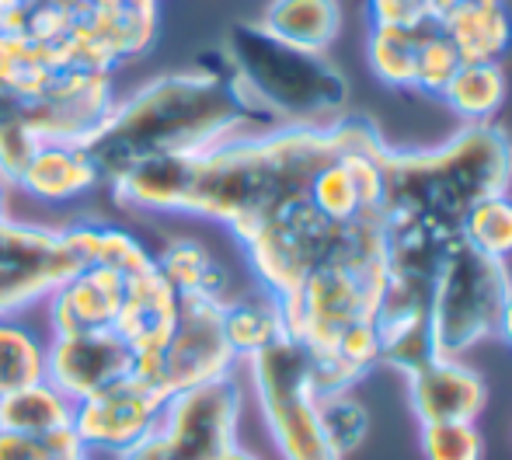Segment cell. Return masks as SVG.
<instances>
[{"instance_id":"cell-1","label":"cell","mask_w":512,"mask_h":460,"mask_svg":"<svg viewBox=\"0 0 512 460\" xmlns=\"http://www.w3.org/2000/svg\"><path fill=\"white\" fill-rule=\"evenodd\" d=\"M373 122L345 115L331 126H265L185 157V196L178 217L227 227L241 241L265 217L307 199L314 175L352 150Z\"/></svg>"},{"instance_id":"cell-2","label":"cell","mask_w":512,"mask_h":460,"mask_svg":"<svg viewBox=\"0 0 512 460\" xmlns=\"http://www.w3.org/2000/svg\"><path fill=\"white\" fill-rule=\"evenodd\" d=\"M213 56L216 63L203 56L192 70L161 74L133 95L115 98L105 122L84 140L105 185L154 157L203 154L251 129H265L237 95L223 49Z\"/></svg>"},{"instance_id":"cell-3","label":"cell","mask_w":512,"mask_h":460,"mask_svg":"<svg viewBox=\"0 0 512 460\" xmlns=\"http://www.w3.org/2000/svg\"><path fill=\"white\" fill-rule=\"evenodd\" d=\"M512 189V140L495 122L460 126L429 150H384V224H422L460 237L474 203Z\"/></svg>"},{"instance_id":"cell-4","label":"cell","mask_w":512,"mask_h":460,"mask_svg":"<svg viewBox=\"0 0 512 460\" xmlns=\"http://www.w3.org/2000/svg\"><path fill=\"white\" fill-rule=\"evenodd\" d=\"M220 49L262 126H331L349 115V81L324 53L286 46L258 21H234Z\"/></svg>"},{"instance_id":"cell-5","label":"cell","mask_w":512,"mask_h":460,"mask_svg":"<svg viewBox=\"0 0 512 460\" xmlns=\"http://www.w3.org/2000/svg\"><path fill=\"white\" fill-rule=\"evenodd\" d=\"M237 244L248 258V269L255 272V283L279 300L290 297L321 265H349V269L387 265V227L380 213L335 224L317 213L310 199L265 217Z\"/></svg>"},{"instance_id":"cell-6","label":"cell","mask_w":512,"mask_h":460,"mask_svg":"<svg viewBox=\"0 0 512 460\" xmlns=\"http://www.w3.org/2000/svg\"><path fill=\"white\" fill-rule=\"evenodd\" d=\"M241 366L279 460H342L324 436L317 408L321 391L314 384V359L307 345L283 335Z\"/></svg>"},{"instance_id":"cell-7","label":"cell","mask_w":512,"mask_h":460,"mask_svg":"<svg viewBox=\"0 0 512 460\" xmlns=\"http://www.w3.org/2000/svg\"><path fill=\"white\" fill-rule=\"evenodd\" d=\"M512 293V272L502 258L457 241L443 255L432 279L429 339L432 356L464 359L481 342L499 339L502 311Z\"/></svg>"},{"instance_id":"cell-8","label":"cell","mask_w":512,"mask_h":460,"mask_svg":"<svg viewBox=\"0 0 512 460\" xmlns=\"http://www.w3.org/2000/svg\"><path fill=\"white\" fill-rule=\"evenodd\" d=\"M387 269V265H384ZM384 269H349V265H321L304 283L283 297L286 335L307 345L310 352H328L338 335L352 325L377 318Z\"/></svg>"},{"instance_id":"cell-9","label":"cell","mask_w":512,"mask_h":460,"mask_svg":"<svg viewBox=\"0 0 512 460\" xmlns=\"http://www.w3.org/2000/svg\"><path fill=\"white\" fill-rule=\"evenodd\" d=\"M223 304L227 297H178V321L164 349L133 366L136 377L150 380L164 398L185 391V387L206 384L216 377H230L241 370L227 335H223Z\"/></svg>"},{"instance_id":"cell-10","label":"cell","mask_w":512,"mask_h":460,"mask_svg":"<svg viewBox=\"0 0 512 460\" xmlns=\"http://www.w3.org/2000/svg\"><path fill=\"white\" fill-rule=\"evenodd\" d=\"M84 269L67 227L0 220V314H25Z\"/></svg>"},{"instance_id":"cell-11","label":"cell","mask_w":512,"mask_h":460,"mask_svg":"<svg viewBox=\"0 0 512 460\" xmlns=\"http://www.w3.org/2000/svg\"><path fill=\"white\" fill-rule=\"evenodd\" d=\"M244 384L237 373L185 387L164 401L157 440L178 460H216L237 443Z\"/></svg>"},{"instance_id":"cell-12","label":"cell","mask_w":512,"mask_h":460,"mask_svg":"<svg viewBox=\"0 0 512 460\" xmlns=\"http://www.w3.org/2000/svg\"><path fill=\"white\" fill-rule=\"evenodd\" d=\"M164 401L168 398L150 380L129 373L77 401L74 429L88 454L115 460L157 433Z\"/></svg>"},{"instance_id":"cell-13","label":"cell","mask_w":512,"mask_h":460,"mask_svg":"<svg viewBox=\"0 0 512 460\" xmlns=\"http://www.w3.org/2000/svg\"><path fill=\"white\" fill-rule=\"evenodd\" d=\"M112 77L105 70H67L39 98L21 105V119L39 140L84 143L119 98Z\"/></svg>"},{"instance_id":"cell-14","label":"cell","mask_w":512,"mask_h":460,"mask_svg":"<svg viewBox=\"0 0 512 460\" xmlns=\"http://www.w3.org/2000/svg\"><path fill=\"white\" fill-rule=\"evenodd\" d=\"M157 42V0H84L70 46L98 70L115 74Z\"/></svg>"},{"instance_id":"cell-15","label":"cell","mask_w":512,"mask_h":460,"mask_svg":"<svg viewBox=\"0 0 512 460\" xmlns=\"http://www.w3.org/2000/svg\"><path fill=\"white\" fill-rule=\"evenodd\" d=\"M136 356L115 332L88 335H49L46 349V380L70 401L102 391L115 380L129 377Z\"/></svg>"},{"instance_id":"cell-16","label":"cell","mask_w":512,"mask_h":460,"mask_svg":"<svg viewBox=\"0 0 512 460\" xmlns=\"http://www.w3.org/2000/svg\"><path fill=\"white\" fill-rule=\"evenodd\" d=\"M408 405L425 422H478L488 405V384L464 359L429 356L408 373Z\"/></svg>"},{"instance_id":"cell-17","label":"cell","mask_w":512,"mask_h":460,"mask_svg":"<svg viewBox=\"0 0 512 460\" xmlns=\"http://www.w3.org/2000/svg\"><path fill=\"white\" fill-rule=\"evenodd\" d=\"M126 276L102 265H84L70 279H63L42 304H46L49 335H88L115 332V318L122 307Z\"/></svg>"},{"instance_id":"cell-18","label":"cell","mask_w":512,"mask_h":460,"mask_svg":"<svg viewBox=\"0 0 512 460\" xmlns=\"http://www.w3.org/2000/svg\"><path fill=\"white\" fill-rule=\"evenodd\" d=\"M178 321V293L168 279L157 272V265L126 276L122 307L115 318V335L133 349L136 363L150 359L164 349Z\"/></svg>"},{"instance_id":"cell-19","label":"cell","mask_w":512,"mask_h":460,"mask_svg":"<svg viewBox=\"0 0 512 460\" xmlns=\"http://www.w3.org/2000/svg\"><path fill=\"white\" fill-rule=\"evenodd\" d=\"M102 182L95 157L84 143L70 140H42L39 150L32 154L28 168L21 171L14 192L28 196L32 203L42 206H60L84 199L88 192H95Z\"/></svg>"},{"instance_id":"cell-20","label":"cell","mask_w":512,"mask_h":460,"mask_svg":"<svg viewBox=\"0 0 512 460\" xmlns=\"http://www.w3.org/2000/svg\"><path fill=\"white\" fill-rule=\"evenodd\" d=\"M67 70H98V67H91L70 42L49 46V42H32L25 35L0 28V91L11 95L18 105L39 98Z\"/></svg>"},{"instance_id":"cell-21","label":"cell","mask_w":512,"mask_h":460,"mask_svg":"<svg viewBox=\"0 0 512 460\" xmlns=\"http://www.w3.org/2000/svg\"><path fill=\"white\" fill-rule=\"evenodd\" d=\"M439 28L464 63H499L512 46V11L506 0H457Z\"/></svg>"},{"instance_id":"cell-22","label":"cell","mask_w":512,"mask_h":460,"mask_svg":"<svg viewBox=\"0 0 512 460\" xmlns=\"http://www.w3.org/2000/svg\"><path fill=\"white\" fill-rule=\"evenodd\" d=\"M258 25L286 46L328 53L342 35V4L338 0H269Z\"/></svg>"},{"instance_id":"cell-23","label":"cell","mask_w":512,"mask_h":460,"mask_svg":"<svg viewBox=\"0 0 512 460\" xmlns=\"http://www.w3.org/2000/svg\"><path fill=\"white\" fill-rule=\"evenodd\" d=\"M223 335H227L230 349H234V356L241 363L255 356V352L269 349L272 342H279L286 335L279 297H272L262 286L241 293V297H227V304H223Z\"/></svg>"},{"instance_id":"cell-24","label":"cell","mask_w":512,"mask_h":460,"mask_svg":"<svg viewBox=\"0 0 512 460\" xmlns=\"http://www.w3.org/2000/svg\"><path fill=\"white\" fill-rule=\"evenodd\" d=\"M154 265L178 297H192V293H206V297H230V276L213 251L199 244L196 237H171L154 251Z\"/></svg>"},{"instance_id":"cell-25","label":"cell","mask_w":512,"mask_h":460,"mask_svg":"<svg viewBox=\"0 0 512 460\" xmlns=\"http://www.w3.org/2000/svg\"><path fill=\"white\" fill-rule=\"evenodd\" d=\"M0 426L46 440V436L74 426V401L56 391L49 380H39V384L0 398Z\"/></svg>"},{"instance_id":"cell-26","label":"cell","mask_w":512,"mask_h":460,"mask_svg":"<svg viewBox=\"0 0 512 460\" xmlns=\"http://www.w3.org/2000/svg\"><path fill=\"white\" fill-rule=\"evenodd\" d=\"M49 335L21 314H0V398L46 380Z\"/></svg>"},{"instance_id":"cell-27","label":"cell","mask_w":512,"mask_h":460,"mask_svg":"<svg viewBox=\"0 0 512 460\" xmlns=\"http://www.w3.org/2000/svg\"><path fill=\"white\" fill-rule=\"evenodd\" d=\"M439 98L457 119H464V126L492 122L506 102V74L499 63H460V70Z\"/></svg>"},{"instance_id":"cell-28","label":"cell","mask_w":512,"mask_h":460,"mask_svg":"<svg viewBox=\"0 0 512 460\" xmlns=\"http://www.w3.org/2000/svg\"><path fill=\"white\" fill-rule=\"evenodd\" d=\"M429 32V28H425ZM422 32H408V28H384L370 25L366 35V63H370L373 77L391 91H415V56Z\"/></svg>"},{"instance_id":"cell-29","label":"cell","mask_w":512,"mask_h":460,"mask_svg":"<svg viewBox=\"0 0 512 460\" xmlns=\"http://www.w3.org/2000/svg\"><path fill=\"white\" fill-rule=\"evenodd\" d=\"M460 241L467 248L481 251L488 258H512V199L506 196H488L474 203L460 220Z\"/></svg>"},{"instance_id":"cell-30","label":"cell","mask_w":512,"mask_h":460,"mask_svg":"<svg viewBox=\"0 0 512 460\" xmlns=\"http://www.w3.org/2000/svg\"><path fill=\"white\" fill-rule=\"evenodd\" d=\"M317 408H321V426L331 450L342 460L356 454L370 433V415H366L363 401L352 391H328L317 398Z\"/></svg>"},{"instance_id":"cell-31","label":"cell","mask_w":512,"mask_h":460,"mask_svg":"<svg viewBox=\"0 0 512 460\" xmlns=\"http://www.w3.org/2000/svg\"><path fill=\"white\" fill-rule=\"evenodd\" d=\"M460 53L453 49V42L443 35V28H429L418 39V56H415V91L439 98L446 91V84L453 81V74L460 70Z\"/></svg>"},{"instance_id":"cell-32","label":"cell","mask_w":512,"mask_h":460,"mask_svg":"<svg viewBox=\"0 0 512 460\" xmlns=\"http://www.w3.org/2000/svg\"><path fill=\"white\" fill-rule=\"evenodd\" d=\"M418 443L425 460H485L478 422H425Z\"/></svg>"},{"instance_id":"cell-33","label":"cell","mask_w":512,"mask_h":460,"mask_svg":"<svg viewBox=\"0 0 512 460\" xmlns=\"http://www.w3.org/2000/svg\"><path fill=\"white\" fill-rule=\"evenodd\" d=\"M457 0H366V21L384 28L425 32L439 28Z\"/></svg>"},{"instance_id":"cell-34","label":"cell","mask_w":512,"mask_h":460,"mask_svg":"<svg viewBox=\"0 0 512 460\" xmlns=\"http://www.w3.org/2000/svg\"><path fill=\"white\" fill-rule=\"evenodd\" d=\"M39 143L42 140L28 129V122L21 119V109L11 122L0 126V182L11 192H14V185H18L21 171L32 161V154L39 150Z\"/></svg>"},{"instance_id":"cell-35","label":"cell","mask_w":512,"mask_h":460,"mask_svg":"<svg viewBox=\"0 0 512 460\" xmlns=\"http://www.w3.org/2000/svg\"><path fill=\"white\" fill-rule=\"evenodd\" d=\"M0 460H56V457L46 447V440H35V436L14 433V429L0 426Z\"/></svg>"},{"instance_id":"cell-36","label":"cell","mask_w":512,"mask_h":460,"mask_svg":"<svg viewBox=\"0 0 512 460\" xmlns=\"http://www.w3.org/2000/svg\"><path fill=\"white\" fill-rule=\"evenodd\" d=\"M115 460H178V457L171 454V450L164 447V443L157 440V433H154V436H150V440H143L140 447L126 450V454L115 457Z\"/></svg>"},{"instance_id":"cell-37","label":"cell","mask_w":512,"mask_h":460,"mask_svg":"<svg viewBox=\"0 0 512 460\" xmlns=\"http://www.w3.org/2000/svg\"><path fill=\"white\" fill-rule=\"evenodd\" d=\"M499 339L512 349V293L506 300V311H502V325H499Z\"/></svg>"},{"instance_id":"cell-38","label":"cell","mask_w":512,"mask_h":460,"mask_svg":"<svg viewBox=\"0 0 512 460\" xmlns=\"http://www.w3.org/2000/svg\"><path fill=\"white\" fill-rule=\"evenodd\" d=\"M216 460H265V457L255 454V450H248V447H241V443H234V447H230L227 454H220Z\"/></svg>"},{"instance_id":"cell-39","label":"cell","mask_w":512,"mask_h":460,"mask_svg":"<svg viewBox=\"0 0 512 460\" xmlns=\"http://www.w3.org/2000/svg\"><path fill=\"white\" fill-rule=\"evenodd\" d=\"M18 109H21V105L14 102L11 95H4V91H0V126H4V122H11L14 115H18Z\"/></svg>"},{"instance_id":"cell-40","label":"cell","mask_w":512,"mask_h":460,"mask_svg":"<svg viewBox=\"0 0 512 460\" xmlns=\"http://www.w3.org/2000/svg\"><path fill=\"white\" fill-rule=\"evenodd\" d=\"M7 203H11V189H7V185L0 182V220L11 217V213H7Z\"/></svg>"},{"instance_id":"cell-41","label":"cell","mask_w":512,"mask_h":460,"mask_svg":"<svg viewBox=\"0 0 512 460\" xmlns=\"http://www.w3.org/2000/svg\"><path fill=\"white\" fill-rule=\"evenodd\" d=\"M56 460H102L95 454H88V450H81V454H70V457H56Z\"/></svg>"},{"instance_id":"cell-42","label":"cell","mask_w":512,"mask_h":460,"mask_svg":"<svg viewBox=\"0 0 512 460\" xmlns=\"http://www.w3.org/2000/svg\"><path fill=\"white\" fill-rule=\"evenodd\" d=\"M14 7V0H0V14H7Z\"/></svg>"}]
</instances>
